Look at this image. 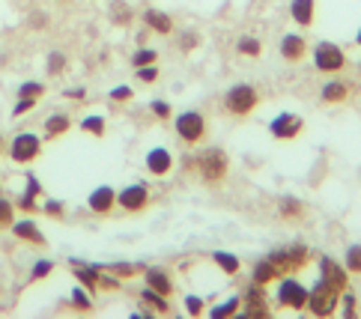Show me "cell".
I'll return each mask as SVG.
<instances>
[{"label":"cell","mask_w":361,"mask_h":319,"mask_svg":"<svg viewBox=\"0 0 361 319\" xmlns=\"http://www.w3.org/2000/svg\"><path fill=\"white\" fill-rule=\"evenodd\" d=\"M140 299H144L147 304H152L159 313H167V296H161V292H156L152 287H147L144 292H140Z\"/></svg>","instance_id":"obj_26"},{"label":"cell","mask_w":361,"mask_h":319,"mask_svg":"<svg viewBox=\"0 0 361 319\" xmlns=\"http://www.w3.org/2000/svg\"><path fill=\"white\" fill-rule=\"evenodd\" d=\"M302 212V203L299 200H283L281 203V215H299Z\"/></svg>","instance_id":"obj_39"},{"label":"cell","mask_w":361,"mask_h":319,"mask_svg":"<svg viewBox=\"0 0 361 319\" xmlns=\"http://www.w3.org/2000/svg\"><path fill=\"white\" fill-rule=\"evenodd\" d=\"M72 304H75V308H81V311H90V304H93V301H90V296L81 287H75L72 289Z\"/></svg>","instance_id":"obj_31"},{"label":"cell","mask_w":361,"mask_h":319,"mask_svg":"<svg viewBox=\"0 0 361 319\" xmlns=\"http://www.w3.org/2000/svg\"><path fill=\"white\" fill-rule=\"evenodd\" d=\"M144 21H147L156 33H161V36H167V33L173 30V21L167 18L164 12H159V9H147V12H144Z\"/></svg>","instance_id":"obj_20"},{"label":"cell","mask_w":361,"mask_h":319,"mask_svg":"<svg viewBox=\"0 0 361 319\" xmlns=\"http://www.w3.org/2000/svg\"><path fill=\"white\" fill-rule=\"evenodd\" d=\"M39 149H42V140L39 137H36L33 132H21L16 140H12L9 156H12V161L27 164V161H33L36 156H39Z\"/></svg>","instance_id":"obj_5"},{"label":"cell","mask_w":361,"mask_h":319,"mask_svg":"<svg viewBox=\"0 0 361 319\" xmlns=\"http://www.w3.org/2000/svg\"><path fill=\"white\" fill-rule=\"evenodd\" d=\"M111 99L114 101H126V99H132V90H128V87H117V90H111Z\"/></svg>","instance_id":"obj_43"},{"label":"cell","mask_w":361,"mask_h":319,"mask_svg":"<svg viewBox=\"0 0 361 319\" xmlns=\"http://www.w3.org/2000/svg\"><path fill=\"white\" fill-rule=\"evenodd\" d=\"M290 15H293L295 24L311 27V24H314V0H293V4H290Z\"/></svg>","instance_id":"obj_16"},{"label":"cell","mask_w":361,"mask_h":319,"mask_svg":"<svg viewBox=\"0 0 361 319\" xmlns=\"http://www.w3.org/2000/svg\"><path fill=\"white\" fill-rule=\"evenodd\" d=\"M338 301H341V289L331 287L329 280H322V277L307 289V311L314 316H331L338 311Z\"/></svg>","instance_id":"obj_1"},{"label":"cell","mask_w":361,"mask_h":319,"mask_svg":"<svg viewBox=\"0 0 361 319\" xmlns=\"http://www.w3.org/2000/svg\"><path fill=\"white\" fill-rule=\"evenodd\" d=\"M307 257H311V251L302 248V245H295V248H287V251H275L269 260H272V263L278 265L281 275H287V272L302 269V265L307 263Z\"/></svg>","instance_id":"obj_8"},{"label":"cell","mask_w":361,"mask_h":319,"mask_svg":"<svg viewBox=\"0 0 361 319\" xmlns=\"http://www.w3.org/2000/svg\"><path fill=\"white\" fill-rule=\"evenodd\" d=\"M159 60V54L152 48H140V51H135V57H132V63H135V69L137 66H149V63H156Z\"/></svg>","instance_id":"obj_28"},{"label":"cell","mask_w":361,"mask_h":319,"mask_svg":"<svg viewBox=\"0 0 361 319\" xmlns=\"http://www.w3.org/2000/svg\"><path fill=\"white\" fill-rule=\"evenodd\" d=\"M346 272L361 275V245H350V251H346Z\"/></svg>","instance_id":"obj_27"},{"label":"cell","mask_w":361,"mask_h":319,"mask_svg":"<svg viewBox=\"0 0 361 319\" xmlns=\"http://www.w3.org/2000/svg\"><path fill=\"white\" fill-rule=\"evenodd\" d=\"M281 275V269L272 263V260H260V263H254V284H260V287H266V284H272V280Z\"/></svg>","instance_id":"obj_18"},{"label":"cell","mask_w":361,"mask_h":319,"mask_svg":"<svg viewBox=\"0 0 361 319\" xmlns=\"http://www.w3.org/2000/svg\"><path fill=\"white\" fill-rule=\"evenodd\" d=\"M278 301L283 304V308L302 311V308H307V289L295 277H283L278 284Z\"/></svg>","instance_id":"obj_6"},{"label":"cell","mask_w":361,"mask_h":319,"mask_svg":"<svg viewBox=\"0 0 361 319\" xmlns=\"http://www.w3.org/2000/svg\"><path fill=\"white\" fill-rule=\"evenodd\" d=\"M147 287L161 292V296H171L173 292V284H171V277H167L164 269H147Z\"/></svg>","instance_id":"obj_19"},{"label":"cell","mask_w":361,"mask_h":319,"mask_svg":"<svg viewBox=\"0 0 361 319\" xmlns=\"http://www.w3.org/2000/svg\"><path fill=\"white\" fill-rule=\"evenodd\" d=\"M0 227H12V203L0 197Z\"/></svg>","instance_id":"obj_32"},{"label":"cell","mask_w":361,"mask_h":319,"mask_svg":"<svg viewBox=\"0 0 361 319\" xmlns=\"http://www.w3.org/2000/svg\"><path fill=\"white\" fill-rule=\"evenodd\" d=\"M322 101H343L346 96H350V87H346V81H329L322 84Z\"/></svg>","instance_id":"obj_22"},{"label":"cell","mask_w":361,"mask_h":319,"mask_svg":"<svg viewBox=\"0 0 361 319\" xmlns=\"http://www.w3.org/2000/svg\"><path fill=\"white\" fill-rule=\"evenodd\" d=\"M212 263H215L224 275H236L239 265H242L236 254H227V251H212Z\"/></svg>","instance_id":"obj_21"},{"label":"cell","mask_w":361,"mask_h":319,"mask_svg":"<svg viewBox=\"0 0 361 319\" xmlns=\"http://www.w3.org/2000/svg\"><path fill=\"white\" fill-rule=\"evenodd\" d=\"M149 108H152V113H156L159 120H167V117H171V105H167V101H161V99H156Z\"/></svg>","instance_id":"obj_36"},{"label":"cell","mask_w":361,"mask_h":319,"mask_svg":"<svg viewBox=\"0 0 361 319\" xmlns=\"http://www.w3.org/2000/svg\"><path fill=\"white\" fill-rule=\"evenodd\" d=\"M176 135L183 140H188V144H197V140H203V135H206V120L197 111L179 113L176 117Z\"/></svg>","instance_id":"obj_7"},{"label":"cell","mask_w":361,"mask_h":319,"mask_svg":"<svg viewBox=\"0 0 361 319\" xmlns=\"http://www.w3.org/2000/svg\"><path fill=\"white\" fill-rule=\"evenodd\" d=\"M30 108H36V99H33V96H21L18 105H16V111H12V117H21V113H27Z\"/></svg>","instance_id":"obj_33"},{"label":"cell","mask_w":361,"mask_h":319,"mask_svg":"<svg viewBox=\"0 0 361 319\" xmlns=\"http://www.w3.org/2000/svg\"><path fill=\"white\" fill-rule=\"evenodd\" d=\"M239 304H242V299H230V301H224V304H218V308H212L209 313H212V316H230V313L239 311Z\"/></svg>","instance_id":"obj_29"},{"label":"cell","mask_w":361,"mask_h":319,"mask_svg":"<svg viewBox=\"0 0 361 319\" xmlns=\"http://www.w3.org/2000/svg\"><path fill=\"white\" fill-rule=\"evenodd\" d=\"M257 101H260V93H257L251 84H236V87H230L227 96H224L227 111L236 113V117H245V113H251V111L257 108Z\"/></svg>","instance_id":"obj_2"},{"label":"cell","mask_w":361,"mask_h":319,"mask_svg":"<svg viewBox=\"0 0 361 319\" xmlns=\"http://www.w3.org/2000/svg\"><path fill=\"white\" fill-rule=\"evenodd\" d=\"M90 209L93 212H99V215H105V212H111L114 209V203H117V191H114L111 185H99L93 194H90Z\"/></svg>","instance_id":"obj_14"},{"label":"cell","mask_w":361,"mask_h":319,"mask_svg":"<svg viewBox=\"0 0 361 319\" xmlns=\"http://www.w3.org/2000/svg\"><path fill=\"white\" fill-rule=\"evenodd\" d=\"M173 168V156H171V149L167 146H156V149H149V156H147V170L152 176H164V173H171Z\"/></svg>","instance_id":"obj_13"},{"label":"cell","mask_w":361,"mask_h":319,"mask_svg":"<svg viewBox=\"0 0 361 319\" xmlns=\"http://www.w3.org/2000/svg\"><path fill=\"white\" fill-rule=\"evenodd\" d=\"M36 194H39V180H36V176H27V191L21 194L18 206H21V209H33V206H36V203H33Z\"/></svg>","instance_id":"obj_25"},{"label":"cell","mask_w":361,"mask_h":319,"mask_svg":"<svg viewBox=\"0 0 361 319\" xmlns=\"http://www.w3.org/2000/svg\"><path fill=\"white\" fill-rule=\"evenodd\" d=\"M314 66L319 72H341L346 66V54H343V48L341 45H334V42H319L314 48Z\"/></svg>","instance_id":"obj_4"},{"label":"cell","mask_w":361,"mask_h":319,"mask_svg":"<svg viewBox=\"0 0 361 319\" xmlns=\"http://www.w3.org/2000/svg\"><path fill=\"white\" fill-rule=\"evenodd\" d=\"M137 78L149 84V81H156V78H159V69L152 66V63H149V66H137Z\"/></svg>","instance_id":"obj_35"},{"label":"cell","mask_w":361,"mask_h":319,"mask_svg":"<svg viewBox=\"0 0 361 319\" xmlns=\"http://www.w3.org/2000/svg\"><path fill=\"white\" fill-rule=\"evenodd\" d=\"M185 311H188V316H200V313H203V299L185 296Z\"/></svg>","instance_id":"obj_34"},{"label":"cell","mask_w":361,"mask_h":319,"mask_svg":"<svg viewBox=\"0 0 361 319\" xmlns=\"http://www.w3.org/2000/svg\"><path fill=\"white\" fill-rule=\"evenodd\" d=\"M147 200H149V191L144 182H135V185H126L120 194H117V203L123 209L128 212H137V209H144L147 206Z\"/></svg>","instance_id":"obj_10"},{"label":"cell","mask_w":361,"mask_h":319,"mask_svg":"<svg viewBox=\"0 0 361 319\" xmlns=\"http://www.w3.org/2000/svg\"><path fill=\"white\" fill-rule=\"evenodd\" d=\"M319 277H322V280H329L331 287H338L341 292L346 289V280H350L346 269H341V265L334 263L331 257H319Z\"/></svg>","instance_id":"obj_11"},{"label":"cell","mask_w":361,"mask_h":319,"mask_svg":"<svg viewBox=\"0 0 361 319\" xmlns=\"http://www.w3.org/2000/svg\"><path fill=\"white\" fill-rule=\"evenodd\" d=\"M75 275H78V280H81V284H87V287H96V280H99V275L93 269H78Z\"/></svg>","instance_id":"obj_37"},{"label":"cell","mask_w":361,"mask_h":319,"mask_svg":"<svg viewBox=\"0 0 361 319\" xmlns=\"http://www.w3.org/2000/svg\"><path fill=\"white\" fill-rule=\"evenodd\" d=\"M42 90H45V87H42V84H24L18 96H33V99H36V96H39Z\"/></svg>","instance_id":"obj_42"},{"label":"cell","mask_w":361,"mask_h":319,"mask_svg":"<svg viewBox=\"0 0 361 319\" xmlns=\"http://www.w3.org/2000/svg\"><path fill=\"white\" fill-rule=\"evenodd\" d=\"M236 48H239V54H245V57H260L263 54V42L254 39V36H242Z\"/></svg>","instance_id":"obj_24"},{"label":"cell","mask_w":361,"mask_h":319,"mask_svg":"<svg viewBox=\"0 0 361 319\" xmlns=\"http://www.w3.org/2000/svg\"><path fill=\"white\" fill-rule=\"evenodd\" d=\"M81 129L90 132V135H105V120H102V117H87L81 123Z\"/></svg>","instance_id":"obj_30"},{"label":"cell","mask_w":361,"mask_h":319,"mask_svg":"<svg viewBox=\"0 0 361 319\" xmlns=\"http://www.w3.org/2000/svg\"><path fill=\"white\" fill-rule=\"evenodd\" d=\"M48 60H51V63H48V72H51V75L60 72V69H63V63H66V57H63V54H51Z\"/></svg>","instance_id":"obj_41"},{"label":"cell","mask_w":361,"mask_h":319,"mask_svg":"<svg viewBox=\"0 0 361 319\" xmlns=\"http://www.w3.org/2000/svg\"><path fill=\"white\" fill-rule=\"evenodd\" d=\"M341 301H343V316H355V296H350V292H343L341 296Z\"/></svg>","instance_id":"obj_38"},{"label":"cell","mask_w":361,"mask_h":319,"mask_svg":"<svg viewBox=\"0 0 361 319\" xmlns=\"http://www.w3.org/2000/svg\"><path fill=\"white\" fill-rule=\"evenodd\" d=\"M69 117H66V113H54V117H48L45 120V135L48 137H60L63 132H69Z\"/></svg>","instance_id":"obj_23"},{"label":"cell","mask_w":361,"mask_h":319,"mask_svg":"<svg viewBox=\"0 0 361 319\" xmlns=\"http://www.w3.org/2000/svg\"><path fill=\"white\" fill-rule=\"evenodd\" d=\"M305 54H307V42L302 39V36L299 33H283V39H281V57L287 60V63H299Z\"/></svg>","instance_id":"obj_12"},{"label":"cell","mask_w":361,"mask_h":319,"mask_svg":"<svg viewBox=\"0 0 361 319\" xmlns=\"http://www.w3.org/2000/svg\"><path fill=\"white\" fill-rule=\"evenodd\" d=\"M245 301H251V308L245 311V316H269V308H266V292L260 284H251L248 289H245Z\"/></svg>","instance_id":"obj_15"},{"label":"cell","mask_w":361,"mask_h":319,"mask_svg":"<svg viewBox=\"0 0 361 319\" xmlns=\"http://www.w3.org/2000/svg\"><path fill=\"white\" fill-rule=\"evenodd\" d=\"M45 212H48V215H63V206H60L57 200H51L48 206H45Z\"/></svg>","instance_id":"obj_44"},{"label":"cell","mask_w":361,"mask_h":319,"mask_svg":"<svg viewBox=\"0 0 361 319\" xmlns=\"http://www.w3.org/2000/svg\"><path fill=\"white\" fill-rule=\"evenodd\" d=\"M51 269H54V263H48V260H42V263H36L33 265V277H45Z\"/></svg>","instance_id":"obj_40"},{"label":"cell","mask_w":361,"mask_h":319,"mask_svg":"<svg viewBox=\"0 0 361 319\" xmlns=\"http://www.w3.org/2000/svg\"><path fill=\"white\" fill-rule=\"evenodd\" d=\"M12 233H16L18 239H24V242H33V245H45L42 230L36 227L33 221H18V224H12Z\"/></svg>","instance_id":"obj_17"},{"label":"cell","mask_w":361,"mask_h":319,"mask_svg":"<svg viewBox=\"0 0 361 319\" xmlns=\"http://www.w3.org/2000/svg\"><path fill=\"white\" fill-rule=\"evenodd\" d=\"M355 42H358V45H361V30H358V33H355Z\"/></svg>","instance_id":"obj_45"},{"label":"cell","mask_w":361,"mask_h":319,"mask_svg":"<svg viewBox=\"0 0 361 319\" xmlns=\"http://www.w3.org/2000/svg\"><path fill=\"white\" fill-rule=\"evenodd\" d=\"M302 129H305V120L299 113H278V117L269 123V132H272V137H278V140H290Z\"/></svg>","instance_id":"obj_9"},{"label":"cell","mask_w":361,"mask_h":319,"mask_svg":"<svg viewBox=\"0 0 361 319\" xmlns=\"http://www.w3.org/2000/svg\"><path fill=\"white\" fill-rule=\"evenodd\" d=\"M197 170L206 182H221L227 173V156L221 149H203L197 156Z\"/></svg>","instance_id":"obj_3"},{"label":"cell","mask_w":361,"mask_h":319,"mask_svg":"<svg viewBox=\"0 0 361 319\" xmlns=\"http://www.w3.org/2000/svg\"><path fill=\"white\" fill-rule=\"evenodd\" d=\"M0 146H4V137H0Z\"/></svg>","instance_id":"obj_46"}]
</instances>
